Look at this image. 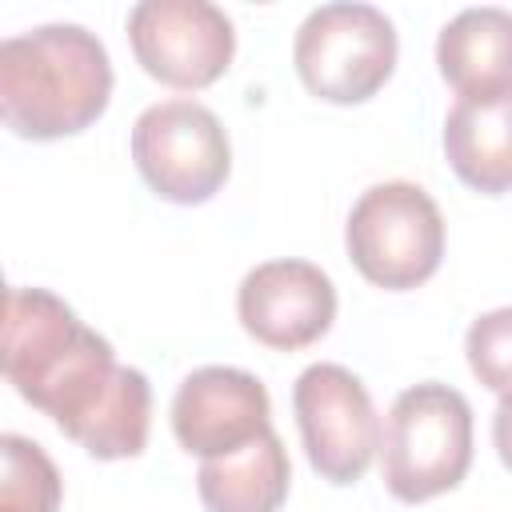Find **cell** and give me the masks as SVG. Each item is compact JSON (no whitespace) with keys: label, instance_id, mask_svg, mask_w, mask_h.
I'll return each instance as SVG.
<instances>
[{"label":"cell","instance_id":"obj_1","mask_svg":"<svg viewBox=\"0 0 512 512\" xmlns=\"http://www.w3.org/2000/svg\"><path fill=\"white\" fill-rule=\"evenodd\" d=\"M112 96V60L84 24H40L0 40V124L24 140L92 128Z\"/></svg>","mask_w":512,"mask_h":512},{"label":"cell","instance_id":"obj_2","mask_svg":"<svg viewBox=\"0 0 512 512\" xmlns=\"http://www.w3.org/2000/svg\"><path fill=\"white\" fill-rule=\"evenodd\" d=\"M116 372L112 344L92 332L60 296L12 288L0 316V376L68 432Z\"/></svg>","mask_w":512,"mask_h":512},{"label":"cell","instance_id":"obj_3","mask_svg":"<svg viewBox=\"0 0 512 512\" xmlns=\"http://www.w3.org/2000/svg\"><path fill=\"white\" fill-rule=\"evenodd\" d=\"M376 452L388 492L404 504H420L456 488L472 464L468 400L440 380L404 388L388 408Z\"/></svg>","mask_w":512,"mask_h":512},{"label":"cell","instance_id":"obj_4","mask_svg":"<svg viewBox=\"0 0 512 512\" xmlns=\"http://www.w3.org/2000/svg\"><path fill=\"white\" fill-rule=\"evenodd\" d=\"M344 244L368 284L388 292L416 288L444 260L440 204L412 180L372 184L348 212Z\"/></svg>","mask_w":512,"mask_h":512},{"label":"cell","instance_id":"obj_5","mask_svg":"<svg viewBox=\"0 0 512 512\" xmlns=\"http://www.w3.org/2000/svg\"><path fill=\"white\" fill-rule=\"evenodd\" d=\"M396 28L372 4H320L296 28L292 60L304 88L328 104H360L376 96L396 68Z\"/></svg>","mask_w":512,"mask_h":512},{"label":"cell","instance_id":"obj_6","mask_svg":"<svg viewBox=\"0 0 512 512\" xmlns=\"http://www.w3.org/2000/svg\"><path fill=\"white\" fill-rule=\"evenodd\" d=\"M132 160L160 200L204 204L224 188L232 172V144L212 108L176 96L136 116Z\"/></svg>","mask_w":512,"mask_h":512},{"label":"cell","instance_id":"obj_7","mask_svg":"<svg viewBox=\"0 0 512 512\" xmlns=\"http://www.w3.org/2000/svg\"><path fill=\"white\" fill-rule=\"evenodd\" d=\"M292 408L308 464L328 484H356L380 444L372 396L344 364H308L292 384Z\"/></svg>","mask_w":512,"mask_h":512},{"label":"cell","instance_id":"obj_8","mask_svg":"<svg viewBox=\"0 0 512 512\" xmlns=\"http://www.w3.org/2000/svg\"><path fill=\"white\" fill-rule=\"evenodd\" d=\"M128 40L152 80L184 92L216 84L236 52L228 12L208 0H140L128 12Z\"/></svg>","mask_w":512,"mask_h":512},{"label":"cell","instance_id":"obj_9","mask_svg":"<svg viewBox=\"0 0 512 512\" xmlns=\"http://www.w3.org/2000/svg\"><path fill=\"white\" fill-rule=\"evenodd\" d=\"M236 316L256 344L296 352L332 328L336 288L328 272L308 260H264L240 280Z\"/></svg>","mask_w":512,"mask_h":512},{"label":"cell","instance_id":"obj_10","mask_svg":"<svg viewBox=\"0 0 512 512\" xmlns=\"http://www.w3.org/2000/svg\"><path fill=\"white\" fill-rule=\"evenodd\" d=\"M272 428L268 388L228 364H204L180 380L172 396V432L184 452L212 460L240 452Z\"/></svg>","mask_w":512,"mask_h":512},{"label":"cell","instance_id":"obj_11","mask_svg":"<svg viewBox=\"0 0 512 512\" xmlns=\"http://www.w3.org/2000/svg\"><path fill=\"white\" fill-rule=\"evenodd\" d=\"M512 88L488 96H456L444 120V152L452 172L484 192L504 196L512 180Z\"/></svg>","mask_w":512,"mask_h":512},{"label":"cell","instance_id":"obj_12","mask_svg":"<svg viewBox=\"0 0 512 512\" xmlns=\"http://www.w3.org/2000/svg\"><path fill=\"white\" fill-rule=\"evenodd\" d=\"M512 16L496 4L464 8L440 28L436 40V68L456 88V96H488L512 88Z\"/></svg>","mask_w":512,"mask_h":512},{"label":"cell","instance_id":"obj_13","mask_svg":"<svg viewBox=\"0 0 512 512\" xmlns=\"http://www.w3.org/2000/svg\"><path fill=\"white\" fill-rule=\"evenodd\" d=\"M288 484L292 464L272 428L240 452L204 460L196 472V492L208 512H280Z\"/></svg>","mask_w":512,"mask_h":512},{"label":"cell","instance_id":"obj_14","mask_svg":"<svg viewBox=\"0 0 512 512\" xmlns=\"http://www.w3.org/2000/svg\"><path fill=\"white\" fill-rule=\"evenodd\" d=\"M148 420H152V384H148V376L140 368L116 364L108 388L96 396V404L64 436H72L96 460H128V456L144 452Z\"/></svg>","mask_w":512,"mask_h":512},{"label":"cell","instance_id":"obj_15","mask_svg":"<svg viewBox=\"0 0 512 512\" xmlns=\"http://www.w3.org/2000/svg\"><path fill=\"white\" fill-rule=\"evenodd\" d=\"M64 480L52 456L16 432H0V512H60Z\"/></svg>","mask_w":512,"mask_h":512},{"label":"cell","instance_id":"obj_16","mask_svg":"<svg viewBox=\"0 0 512 512\" xmlns=\"http://www.w3.org/2000/svg\"><path fill=\"white\" fill-rule=\"evenodd\" d=\"M508 352H512V312L496 308L472 320L468 328V364L492 392L508 388Z\"/></svg>","mask_w":512,"mask_h":512},{"label":"cell","instance_id":"obj_17","mask_svg":"<svg viewBox=\"0 0 512 512\" xmlns=\"http://www.w3.org/2000/svg\"><path fill=\"white\" fill-rule=\"evenodd\" d=\"M8 296H12V288H8V280H4V272H0V316H4V308H8Z\"/></svg>","mask_w":512,"mask_h":512}]
</instances>
